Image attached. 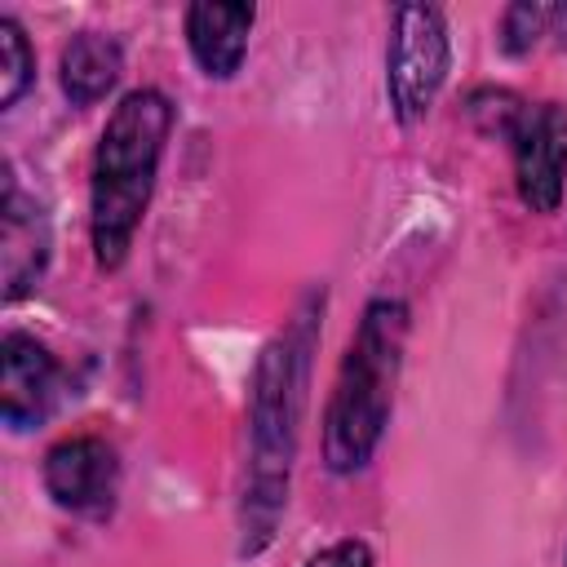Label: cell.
Listing matches in <instances>:
<instances>
[{
    "label": "cell",
    "instance_id": "obj_13",
    "mask_svg": "<svg viewBox=\"0 0 567 567\" xmlns=\"http://www.w3.org/2000/svg\"><path fill=\"white\" fill-rule=\"evenodd\" d=\"M465 115H470V124H474L483 137L509 142L514 128H518L523 115H527V102H523L518 93H509V89H474L470 102H465Z\"/></svg>",
    "mask_w": 567,
    "mask_h": 567
},
{
    "label": "cell",
    "instance_id": "obj_14",
    "mask_svg": "<svg viewBox=\"0 0 567 567\" xmlns=\"http://www.w3.org/2000/svg\"><path fill=\"white\" fill-rule=\"evenodd\" d=\"M306 567H377V554H372L368 540H359V536H341V540L323 545L319 554H310Z\"/></svg>",
    "mask_w": 567,
    "mask_h": 567
},
{
    "label": "cell",
    "instance_id": "obj_9",
    "mask_svg": "<svg viewBox=\"0 0 567 567\" xmlns=\"http://www.w3.org/2000/svg\"><path fill=\"white\" fill-rule=\"evenodd\" d=\"M252 22H257L252 4H213V0L190 4L182 18V31H186V49L195 66L208 80H235L248 58Z\"/></svg>",
    "mask_w": 567,
    "mask_h": 567
},
{
    "label": "cell",
    "instance_id": "obj_11",
    "mask_svg": "<svg viewBox=\"0 0 567 567\" xmlns=\"http://www.w3.org/2000/svg\"><path fill=\"white\" fill-rule=\"evenodd\" d=\"M567 22V4H536V0H518L501 13V53L505 58H527L545 35H554V27Z\"/></svg>",
    "mask_w": 567,
    "mask_h": 567
},
{
    "label": "cell",
    "instance_id": "obj_2",
    "mask_svg": "<svg viewBox=\"0 0 567 567\" xmlns=\"http://www.w3.org/2000/svg\"><path fill=\"white\" fill-rule=\"evenodd\" d=\"M173 102L159 89H133L106 115L89 168V244L102 270H120L151 208L159 159L173 133Z\"/></svg>",
    "mask_w": 567,
    "mask_h": 567
},
{
    "label": "cell",
    "instance_id": "obj_10",
    "mask_svg": "<svg viewBox=\"0 0 567 567\" xmlns=\"http://www.w3.org/2000/svg\"><path fill=\"white\" fill-rule=\"evenodd\" d=\"M124 75V49L115 35H102V31H75L66 44H62V58H58V80H62V93L71 106H93L102 102Z\"/></svg>",
    "mask_w": 567,
    "mask_h": 567
},
{
    "label": "cell",
    "instance_id": "obj_5",
    "mask_svg": "<svg viewBox=\"0 0 567 567\" xmlns=\"http://www.w3.org/2000/svg\"><path fill=\"white\" fill-rule=\"evenodd\" d=\"M40 478L58 509L80 518H106L120 492V456L97 434H71L44 452Z\"/></svg>",
    "mask_w": 567,
    "mask_h": 567
},
{
    "label": "cell",
    "instance_id": "obj_6",
    "mask_svg": "<svg viewBox=\"0 0 567 567\" xmlns=\"http://www.w3.org/2000/svg\"><path fill=\"white\" fill-rule=\"evenodd\" d=\"M514 190L527 213H558L567 190V106L536 102L509 137Z\"/></svg>",
    "mask_w": 567,
    "mask_h": 567
},
{
    "label": "cell",
    "instance_id": "obj_4",
    "mask_svg": "<svg viewBox=\"0 0 567 567\" xmlns=\"http://www.w3.org/2000/svg\"><path fill=\"white\" fill-rule=\"evenodd\" d=\"M452 71L447 18L434 4H399L385 40V93L403 128L421 124Z\"/></svg>",
    "mask_w": 567,
    "mask_h": 567
},
{
    "label": "cell",
    "instance_id": "obj_8",
    "mask_svg": "<svg viewBox=\"0 0 567 567\" xmlns=\"http://www.w3.org/2000/svg\"><path fill=\"white\" fill-rule=\"evenodd\" d=\"M62 394V363L58 354L35 341L31 332H4L0 346V416L13 434L44 425Z\"/></svg>",
    "mask_w": 567,
    "mask_h": 567
},
{
    "label": "cell",
    "instance_id": "obj_1",
    "mask_svg": "<svg viewBox=\"0 0 567 567\" xmlns=\"http://www.w3.org/2000/svg\"><path fill=\"white\" fill-rule=\"evenodd\" d=\"M315 346V319H297L284 337H275L252 368L248 390V456H244V496H239V554L257 558L288 509L292 461L301 439V403H306V363Z\"/></svg>",
    "mask_w": 567,
    "mask_h": 567
},
{
    "label": "cell",
    "instance_id": "obj_3",
    "mask_svg": "<svg viewBox=\"0 0 567 567\" xmlns=\"http://www.w3.org/2000/svg\"><path fill=\"white\" fill-rule=\"evenodd\" d=\"M408 323V301L399 297H372L363 306L323 408V465L332 474H359L377 456L394 412Z\"/></svg>",
    "mask_w": 567,
    "mask_h": 567
},
{
    "label": "cell",
    "instance_id": "obj_7",
    "mask_svg": "<svg viewBox=\"0 0 567 567\" xmlns=\"http://www.w3.org/2000/svg\"><path fill=\"white\" fill-rule=\"evenodd\" d=\"M53 257V221L49 208L27 195L4 164V195H0V279H4V301H22L40 288L44 270Z\"/></svg>",
    "mask_w": 567,
    "mask_h": 567
},
{
    "label": "cell",
    "instance_id": "obj_12",
    "mask_svg": "<svg viewBox=\"0 0 567 567\" xmlns=\"http://www.w3.org/2000/svg\"><path fill=\"white\" fill-rule=\"evenodd\" d=\"M35 84V53L18 18L0 13V111H13L18 97Z\"/></svg>",
    "mask_w": 567,
    "mask_h": 567
}]
</instances>
